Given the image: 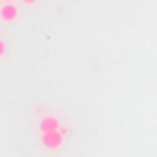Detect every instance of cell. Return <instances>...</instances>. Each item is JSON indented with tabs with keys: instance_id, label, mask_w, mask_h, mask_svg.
<instances>
[{
	"instance_id": "6da1fadb",
	"label": "cell",
	"mask_w": 157,
	"mask_h": 157,
	"mask_svg": "<svg viewBox=\"0 0 157 157\" xmlns=\"http://www.w3.org/2000/svg\"><path fill=\"white\" fill-rule=\"evenodd\" d=\"M67 134H69L67 127H60V129H56V132H44L42 134V143H44V148H49V150H58L65 143Z\"/></svg>"
},
{
	"instance_id": "7a4b0ae2",
	"label": "cell",
	"mask_w": 157,
	"mask_h": 157,
	"mask_svg": "<svg viewBox=\"0 0 157 157\" xmlns=\"http://www.w3.org/2000/svg\"><path fill=\"white\" fill-rule=\"evenodd\" d=\"M19 7H16V2H5V5L0 7V19L7 21V23H12V21L19 19Z\"/></svg>"
},
{
	"instance_id": "3957f363",
	"label": "cell",
	"mask_w": 157,
	"mask_h": 157,
	"mask_svg": "<svg viewBox=\"0 0 157 157\" xmlns=\"http://www.w3.org/2000/svg\"><path fill=\"white\" fill-rule=\"evenodd\" d=\"M63 127V123H60V118L56 116H44L42 120H39V132L44 134V132H56V129Z\"/></svg>"
},
{
	"instance_id": "277c9868",
	"label": "cell",
	"mask_w": 157,
	"mask_h": 157,
	"mask_svg": "<svg viewBox=\"0 0 157 157\" xmlns=\"http://www.w3.org/2000/svg\"><path fill=\"white\" fill-rule=\"evenodd\" d=\"M7 56V44H5V39H0V58H5Z\"/></svg>"
},
{
	"instance_id": "5b68a950",
	"label": "cell",
	"mask_w": 157,
	"mask_h": 157,
	"mask_svg": "<svg viewBox=\"0 0 157 157\" xmlns=\"http://www.w3.org/2000/svg\"><path fill=\"white\" fill-rule=\"evenodd\" d=\"M23 2H28V5H33V2H37V0H23Z\"/></svg>"
},
{
	"instance_id": "8992f818",
	"label": "cell",
	"mask_w": 157,
	"mask_h": 157,
	"mask_svg": "<svg viewBox=\"0 0 157 157\" xmlns=\"http://www.w3.org/2000/svg\"><path fill=\"white\" fill-rule=\"evenodd\" d=\"M5 2H14V0H5Z\"/></svg>"
}]
</instances>
